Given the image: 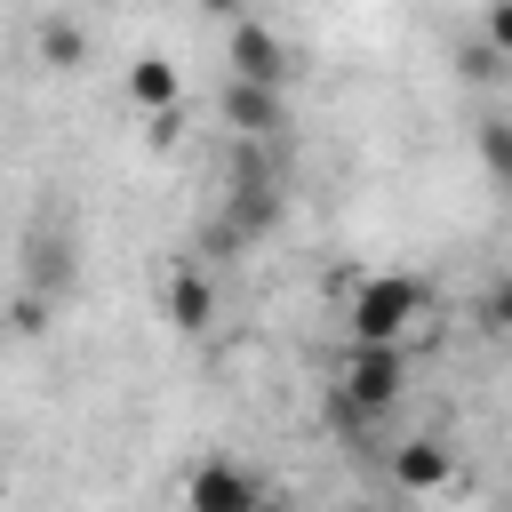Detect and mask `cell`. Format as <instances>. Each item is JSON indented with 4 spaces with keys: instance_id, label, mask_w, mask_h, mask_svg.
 I'll list each match as a JSON object with an SVG mask.
<instances>
[{
    "instance_id": "e0dca14e",
    "label": "cell",
    "mask_w": 512,
    "mask_h": 512,
    "mask_svg": "<svg viewBox=\"0 0 512 512\" xmlns=\"http://www.w3.org/2000/svg\"><path fill=\"white\" fill-rule=\"evenodd\" d=\"M248 512H280V504H272V496H256V504H248Z\"/></svg>"
},
{
    "instance_id": "ac0fdd59",
    "label": "cell",
    "mask_w": 512,
    "mask_h": 512,
    "mask_svg": "<svg viewBox=\"0 0 512 512\" xmlns=\"http://www.w3.org/2000/svg\"><path fill=\"white\" fill-rule=\"evenodd\" d=\"M0 328H8V304H0Z\"/></svg>"
},
{
    "instance_id": "30bf717a",
    "label": "cell",
    "mask_w": 512,
    "mask_h": 512,
    "mask_svg": "<svg viewBox=\"0 0 512 512\" xmlns=\"http://www.w3.org/2000/svg\"><path fill=\"white\" fill-rule=\"evenodd\" d=\"M32 48H40V64H48V72H80V64H88V32H80V24H64V16H48V24L32 32Z\"/></svg>"
},
{
    "instance_id": "5bb4252c",
    "label": "cell",
    "mask_w": 512,
    "mask_h": 512,
    "mask_svg": "<svg viewBox=\"0 0 512 512\" xmlns=\"http://www.w3.org/2000/svg\"><path fill=\"white\" fill-rule=\"evenodd\" d=\"M480 40L512 64V0H488V16H480Z\"/></svg>"
},
{
    "instance_id": "7a4b0ae2",
    "label": "cell",
    "mask_w": 512,
    "mask_h": 512,
    "mask_svg": "<svg viewBox=\"0 0 512 512\" xmlns=\"http://www.w3.org/2000/svg\"><path fill=\"white\" fill-rule=\"evenodd\" d=\"M400 392H408V352H400V344H352V352H344L336 400H344L352 416H384Z\"/></svg>"
},
{
    "instance_id": "52a82bcc",
    "label": "cell",
    "mask_w": 512,
    "mask_h": 512,
    "mask_svg": "<svg viewBox=\"0 0 512 512\" xmlns=\"http://www.w3.org/2000/svg\"><path fill=\"white\" fill-rule=\"evenodd\" d=\"M176 96H184V80H176L168 56H136V64H128V104H136V112L160 120V112H176Z\"/></svg>"
},
{
    "instance_id": "5b68a950",
    "label": "cell",
    "mask_w": 512,
    "mask_h": 512,
    "mask_svg": "<svg viewBox=\"0 0 512 512\" xmlns=\"http://www.w3.org/2000/svg\"><path fill=\"white\" fill-rule=\"evenodd\" d=\"M392 480H400L408 496H432V488H448V480H456V456H448V440H432V432L400 440V448H392Z\"/></svg>"
},
{
    "instance_id": "2e32d148",
    "label": "cell",
    "mask_w": 512,
    "mask_h": 512,
    "mask_svg": "<svg viewBox=\"0 0 512 512\" xmlns=\"http://www.w3.org/2000/svg\"><path fill=\"white\" fill-rule=\"evenodd\" d=\"M200 8H208V16H232V24L248 16V0H200Z\"/></svg>"
},
{
    "instance_id": "7c38bea8",
    "label": "cell",
    "mask_w": 512,
    "mask_h": 512,
    "mask_svg": "<svg viewBox=\"0 0 512 512\" xmlns=\"http://www.w3.org/2000/svg\"><path fill=\"white\" fill-rule=\"evenodd\" d=\"M456 72H464L472 88H496V80H504L512 64H504V56H496V48H488V40L472 32V40H456Z\"/></svg>"
},
{
    "instance_id": "6da1fadb",
    "label": "cell",
    "mask_w": 512,
    "mask_h": 512,
    "mask_svg": "<svg viewBox=\"0 0 512 512\" xmlns=\"http://www.w3.org/2000/svg\"><path fill=\"white\" fill-rule=\"evenodd\" d=\"M424 280H408V272H368L360 288H352V304H344V320H352V344H400L416 320H424Z\"/></svg>"
},
{
    "instance_id": "8992f818",
    "label": "cell",
    "mask_w": 512,
    "mask_h": 512,
    "mask_svg": "<svg viewBox=\"0 0 512 512\" xmlns=\"http://www.w3.org/2000/svg\"><path fill=\"white\" fill-rule=\"evenodd\" d=\"M224 120H232L240 136H272V128H288L280 88H256V80H224Z\"/></svg>"
},
{
    "instance_id": "4fadbf2b",
    "label": "cell",
    "mask_w": 512,
    "mask_h": 512,
    "mask_svg": "<svg viewBox=\"0 0 512 512\" xmlns=\"http://www.w3.org/2000/svg\"><path fill=\"white\" fill-rule=\"evenodd\" d=\"M480 328H488V336H512V272H496V280L480 288Z\"/></svg>"
},
{
    "instance_id": "9c48e42d",
    "label": "cell",
    "mask_w": 512,
    "mask_h": 512,
    "mask_svg": "<svg viewBox=\"0 0 512 512\" xmlns=\"http://www.w3.org/2000/svg\"><path fill=\"white\" fill-rule=\"evenodd\" d=\"M272 224H280V192H272L264 176H240V192H232V232L256 240V232H272Z\"/></svg>"
},
{
    "instance_id": "ba28073f",
    "label": "cell",
    "mask_w": 512,
    "mask_h": 512,
    "mask_svg": "<svg viewBox=\"0 0 512 512\" xmlns=\"http://www.w3.org/2000/svg\"><path fill=\"white\" fill-rule=\"evenodd\" d=\"M168 320H176L184 336H200V328L216 320V288H208V272H192V264H184V272L168 280Z\"/></svg>"
},
{
    "instance_id": "d6986e66",
    "label": "cell",
    "mask_w": 512,
    "mask_h": 512,
    "mask_svg": "<svg viewBox=\"0 0 512 512\" xmlns=\"http://www.w3.org/2000/svg\"><path fill=\"white\" fill-rule=\"evenodd\" d=\"M352 512H368V504H352Z\"/></svg>"
},
{
    "instance_id": "277c9868",
    "label": "cell",
    "mask_w": 512,
    "mask_h": 512,
    "mask_svg": "<svg viewBox=\"0 0 512 512\" xmlns=\"http://www.w3.org/2000/svg\"><path fill=\"white\" fill-rule=\"evenodd\" d=\"M232 80H256V88H280V80H288V48H280V32H264L256 16L232 24Z\"/></svg>"
},
{
    "instance_id": "9a60e30c",
    "label": "cell",
    "mask_w": 512,
    "mask_h": 512,
    "mask_svg": "<svg viewBox=\"0 0 512 512\" xmlns=\"http://www.w3.org/2000/svg\"><path fill=\"white\" fill-rule=\"evenodd\" d=\"M8 328H16V336H40V328H48V296H16V304H8Z\"/></svg>"
},
{
    "instance_id": "3957f363",
    "label": "cell",
    "mask_w": 512,
    "mask_h": 512,
    "mask_svg": "<svg viewBox=\"0 0 512 512\" xmlns=\"http://www.w3.org/2000/svg\"><path fill=\"white\" fill-rule=\"evenodd\" d=\"M264 488L240 472V464H224V456H208V464H192V480H184V512H248Z\"/></svg>"
},
{
    "instance_id": "8fae6325",
    "label": "cell",
    "mask_w": 512,
    "mask_h": 512,
    "mask_svg": "<svg viewBox=\"0 0 512 512\" xmlns=\"http://www.w3.org/2000/svg\"><path fill=\"white\" fill-rule=\"evenodd\" d=\"M472 144H480V168L512 192V112H488V120L472 128Z\"/></svg>"
}]
</instances>
